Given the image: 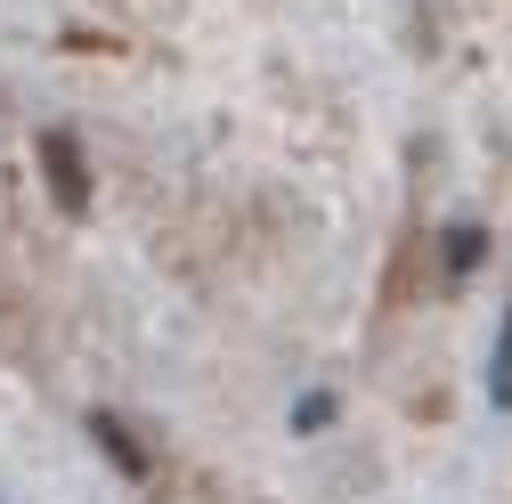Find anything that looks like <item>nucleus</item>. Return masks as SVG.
<instances>
[{"label": "nucleus", "mask_w": 512, "mask_h": 504, "mask_svg": "<svg viewBox=\"0 0 512 504\" xmlns=\"http://www.w3.org/2000/svg\"><path fill=\"white\" fill-rule=\"evenodd\" d=\"M496 399L512 407V318H504V350H496Z\"/></svg>", "instance_id": "obj_2"}, {"label": "nucleus", "mask_w": 512, "mask_h": 504, "mask_svg": "<svg viewBox=\"0 0 512 504\" xmlns=\"http://www.w3.org/2000/svg\"><path fill=\"white\" fill-rule=\"evenodd\" d=\"M41 155H49V187H57V204H74V212H82V196H90V187H82V163H74V147L49 131V139H41Z\"/></svg>", "instance_id": "obj_1"}]
</instances>
